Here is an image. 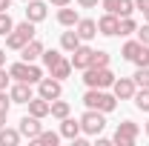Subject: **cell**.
Here are the masks:
<instances>
[{"label": "cell", "mask_w": 149, "mask_h": 146, "mask_svg": "<svg viewBox=\"0 0 149 146\" xmlns=\"http://www.w3.org/2000/svg\"><path fill=\"white\" fill-rule=\"evenodd\" d=\"M83 106L86 109H97V112H115L118 109V97L106 89H86L83 92Z\"/></svg>", "instance_id": "obj_1"}, {"label": "cell", "mask_w": 149, "mask_h": 146, "mask_svg": "<svg viewBox=\"0 0 149 146\" xmlns=\"http://www.w3.org/2000/svg\"><path fill=\"white\" fill-rule=\"evenodd\" d=\"M35 26L37 23H32V20H23V23H15V29L6 35V49H15V52H20L29 40H35Z\"/></svg>", "instance_id": "obj_2"}, {"label": "cell", "mask_w": 149, "mask_h": 146, "mask_svg": "<svg viewBox=\"0 0 149 146\" xmlns=\"http://www.w3.org/2000/svg\"><path fill=\"white\" fill-rule=\"evenodd\" d=\"M83 83H86V89H112L115 72H112L109 66H103V69L89 66V69H83Z\"/></svg>", "instance_id": "obj_3"}, {"label": "cell", "mask_w": 149, "mask_h": 146, "mask_svg": "<svg viewBox=\"0 0 149 146\" xmlns=\"http://www.w3.org/2000/svg\"><path fill=\"white\" fill-rule=\"evenodd\" d=\"M9 74H12V80H26V83H32V86L43 80V69H40L37 63H26V60L12 63V66H9Z\"/></svg>", "instance_id": "obj_4"}, {"label": "cell", "mask_w": 149, "mask_h": 146, "mask_svg": "<svg viewBox=\"0 0 149 146\" xmlns=\"http://www.w3.org/2000/svg\"><path fill=\"white\" fill-rule=\"evenodd\" d=\"M80 129H83V135H89V138H97V135L106 129V112L86 109L83 115H80Z\"/></svg>", "instance_id": "obj_5"}, {"label": "cell", "mask_w": 149, "mask_h": 146, "mask_svg": "<svg viewBox=\"0 0 149 146\" xmlns=\"http://www.w3.org/2000/svg\"><path fill=\"white\" fill-rule=\"evenodd\" d=\"M138 135H141V126H138L135 120H123V123H118V129H115L112 143L115 146H135Z\"/></svg>", "instance_id": "obj_6"}, {"label": "cell", "mask_w": 149, "mask_h": 146, "mask_svg": "<svg viewBox=\"0 0 149 146\" xmlns=\"http://www.w3.org/2000/svg\"><path fill=\"white\" fill-rule=\"evenodd\" d=\"M37 95L46 97V100L63 97V80H57V77H43V80L37 83Z\"/></svg>", "instance_id": "obj_7"}, {"label": "cell", "mask_w": 149, "mask_h": 146, "mask_svg": "<svg viewBox=\"0 0 149 146\" xmlns=\"http://www.w3.org/2000/svg\"><path fill=\"white\" fill-rule=\"evenodd\" d=\"M135 92H138V86H135L132 77H115V83H112V95H115L118 100H132Z\"/></svg>", "instance_id": "obj_8"}, {"label": "cell", "mask_w": 149, "mask_h": 146, "mask_svg": "<svg viewBox=\"0 0 149 146\" xmlns=\"http://www.w3.org/2000/svg\"><path fill=\"white\" fill-rule=\"evenodd\" d=\"M92 52H95L92 46L80 43V46L72 52V57H69V60H72V69H80V72H83V69H89V66H92Z\"/></svg>", "instance_id": "obj_9"}, {"label": "cell", "mask_w": 149, "mask_h": 146, "mask_svg": "<svg viewBox=\"0 0 149 146\" xmlns=\"http://www.w3.org/2000/svg\"><path fill=\"white\" fill-rule=\"evenodd\" d=\"M9 95H12V103H29V100L35 97L32 83H26V80H15V83L9 86Z\"/></svg>", "instance_id": "obj_10"}, {"label": "cell", "mask_w": 149, "mask_h": 146, "mask_svg": "<svg viewBox=\"0 0 149 146\" xmlns=\"http://www.w3.org/2000/svg\"><path fill=\"white\" fill-rule=\"evenodd\" d=\"M46 15H49V3H43V0H26V20L43 23Z\"/></svg>", "instance_id": "obj_11"}, {"label": "cell", "mask_w": 149, "mask_h": 146, "mask_svg": "<svg viewBox=\"0 0 149 146\" xmlns=\"http://www.w3.org/2000/svg\"><path fill=\"white\" fill-rule=\"evenodd\" d=\"M17 129H20V135H23V138L35 140L43 126H40V117H35V115H23V117H20V123H17Z\"/></svg>", "instance_id": "obj_12"}, {"label": "cell", "mask_w": 149, "mask_h": 146, "mask_svg": "<svg viewBox=\"0 0 149 146\" xmlns=\"http://www.w3.org/2000/svg\"><path fill=\"white\" fill-rule=\"evenodd\" d=\"M43 49H46L43 40H37V37H35V40H29V43L20 49V60H26V63H37V60L43 57Z\"/></svg>", "instance_id": "obj_13"}, {"label": "cell", "mask_w": 149, "mask_h": 146, "mask_svg": "<svg viewBox=\"0 0 149 146\" xmlns=\"http://www.w3.org/2000/svg\"><path fill=\"white\" fill-rule=\"evenodd\" d=\"M118 26H120V17L106 12L103 17L97 20V35H103V37H118Z\"/></svg>", "instance_id": "obj_14"}, {"label": "cell", "mask_w": 149, "mask_h": 146, "mask_svg": "<svg viewBox=\"0 0 149 146\" xmlns=\"http://www.w3.org/2000/svg\"><path fill=\"white\" fill-rule=\"evenodd\" d=\"M74 32L80 35V40H83V43H89V40H95V37H97V20L80 17V20H77V26H74Z\"/></svg>", "instance_id": "obj_15"}, {"label": "cell", "mask_w": 149, "mask_h": 146, "mask_svg": "<svg viewBox=\"0 0 149 146\" xmlns=\"http://www.w3.org/2000/svg\"><path fill=\"white\" fill-rule=\"evenodd\" d=\"M26 106H29V115H35V117H40V120L52 115V100H46V97H40V95L32 97Z\"/></svg>", "instance_id": "obj_16"}, {"label": "cell", "mask_w": 149, "mask_h": 146, "mask_svg": "<svg viewBox=\"0 0 149 146\" xmlns=\"http://www.w3.org/2000/svg\"><path fill=\"white\" fill-rule=\"evenodd\" d=\"M77 135H83V129H80V117H77V120H74V117H63V120H60V138L74 140Z\"/></svg>", "instance_id": "obj_17"}, {"label": "cell", "mask_w": 149, "mask_h": 146, "mask_svg": "<svg viewBox=\"0 0 149 146\" xmlns=\"http://www.w3.org/2000/svg\"><path fill=\"white\" fill-rule=\"evenodd\" d=\"M77 20H80L77 9H69V6H60V9H57V23H60V26L74 29V26H77Z\"/></svg>", "instance_id": "obj_18"}, {"label": "cell", "mask_w": 149, "mask_h": 146, "mask_svg": "<svg viewBox=\"0 0 149 146\" xmlns=\"http://www.w3.org/2000/svg\"><path fill=\"white\" fill-rule=\"evenodd\" d=\"M80 43H83V40H80V35H77L74 29H69V32H60V49H63V52H69V55H72Z\"/></svg>", "instance_id": "obj_19"}, {"label": "cell", "mask_w": 149, "mask_h": 146, "mask_svg": "<svg viewBox=\"0 0 149 146\" xmlns=\"http://www.w3.org/2000/svg\"><path fill=\"white\" fill-rule=\"evenodd\" d=\"M72 72H74V69H72V60H66V57H60L55 66L49 69V74H52V77H57V80H66Z\"/></svg>", "instance_id": "obj_20"}, {"label": "cell", "mask_w": 149, "mask_h": 146, "mask_svg": "<svg viewBox=\"0 0 149 146\" xmlns=\"http://www.w3.org/2000/svg\"><path fill=\"white\" fill-rule=\"evenodd\" d=\"M23 140L20 129H9V126H0V146H17Z\"/></svg>", "instance_id": "obj_21"}, {"label": "cell", "mask_w": 149, "mask_h": 146, "mask_svg": "<svg viewBox=\"0 0 149 146\" xmlns=\"http://www.w3.org/2000/svg\"><path fill=\"white\" fill-rule=\"evenodd\" d=\"M72 115V103L69 100H52V117H57V120H63V117H69Z\"/></svg>", "instance_id": "obj_22"}, {"label": "cell", "mask_w": 149, "mask_h": 146, "mask_svg": "<svg viewBox=\"0 0 149 146\" xmlns=\"http://www.w3.org/2000/svg\"><path fill=\"white\" fill-rule=\"evenodd\" d=\"M32 143H40V146H57V143H60V132H46V129H40V135H37Z\"/></svg>", "instance_id": "obj_23"}, {"label": "cell", "mask_w": 149, "mask_h": 146, "mask_svg": "<svg viewBox=\"0 0 149 146\" xmlns=\"http://www.w3.org/2000/svg\"><path fill=\"white\" fill-rule=\"evenodd\" d=\"M141 46H143L141 40H126V43L120 46V57H123V60H135V55L141 52Z\"/></svg>", "instance_id": "obj_24"}, {"label": "cell", "mask_w": 149, "mask_h": 146, "mask_svg": "<svg viewBox=\"0 0 149 146\" xmlns=\"http://www.w3.org/2000/svg\"><path fill=\"white\" fill-rule=\"evenodd\" d=\"M135 32H138V20L132 17H120V26H118V35L120 37H129V35H135Z\"/></svg>", "instance_id": "obj_25"}, {"label": "cell", "mask_w": 149, "mask_h": 146, "mask_svg": "<svg viewBox=\"0 0 149 146\" xmlns=\"http://www.w3.org/2000/svg\"><path fill=\"white\" fill-rule=\"evenodd\" d=\"M132 80H135L138 89H146V86H149V66H138L135 74H132Z\"/></svg>", "instance_id": "obj_26"}, {"label": "cell", "mask_w": 149, "mask_h": 146, "mask_svg": "<svg viewBox=\"0 0 149 146\" xmlns=\"http://www.w3.org/2000/svg\"><path fill=\"white\" fill-rule=\"evenodd\" d=\"M109 63H112V55H109V52H103V49H95V52H92V66L103 69V66H109Z\"/></svg>", "instance_id": "obj_27"}, {"label": "cell", "mask_w": 149, "mask_h": 146, "mask_svg": "<svg viewBox=\"0 0 149 146\" xmlns=\"http://www.w3.org/2000/svg\"><path fill=\"white\" fill-rule=\"evenodd\" d=\"M132 100H135V106H138L141 112H149V86H146V89H138Z\"/></svg>", "instance_id": "obj_28"}, {"label": "cell", "mask_w": 149, "mask_h": 146, "mask_svg": "<svg viewBox=\"0 0 149 146\" xmlns=\"http://www.w3.org/2000/svg\"><path fill=\"white\" fill-rule=\"evenodd\" d=\"M60 57H63V55H60L57 49H43V57H40V60H43V66H46V69H52Z\"/></svg>", "instance_id": "obj_29"}, {"label": "cell", "mask_w": 149, "mask_h": 146, "mask_svg": "<svg viewBox=\"0 0 149 146\" xmlns=\"http://www.w3.org/2000/svg\"><path fill=\"white\" fill-rule=\"evenodd\" d=\"M12 29H15V20H12V15H9V12H0V35L6 37Z\"/></svg>", "instance_id": "obj_30"}, {"label": "cell", "mask_w": 149, "mask_h": 146, "mask_svg": "<svg viewBox=\"0 0 149 146\" xmlns=\"http://www.w3.org/2000/svg\"><path fill=\"white\" fill-rule=\"evenodd\" d=\"M132 12H135V0H120V6H118V17H129Z\"/></svg>", "instance_id": "obj_31"}, {"label": "cell", "mask_w": 149, "mask_h": 146, "mask_svg": "<svg viewBox=\"0 0 149 146\" xmlns=\"http://www.w3.org/2000/svg\"><path fill=\"white\" fill-rule=\"evenodd\" d=\"M132 63H135V66H149V46H141V52L135 55Z\"/></svg>", "instance_id": "obj_32"}, {"label": "cell", "mask_w": 149, "mask_h": 146, "mask_svg": "<svg viewBox=\"0 0 149 146\" xmlns=\"http://www.w3.org/2000/svg\"><path fill=\"white\" fill-rule=\"evenodd\" d=\"M12 109V95L6 89H0V112H9Z\"/></svg>", "instance_id": "obj_33"}, {"label": "cell", "mask_w": 149, "mask_h": 146, "mask_svg": "<svg viewBox=\"0 0 149 146\" xmlns=\"http://www.w3.org/2000/svg\"><path fill=\"white\" fill-rule=\"evenodd\" d=\"M135 35H138V40H141L143 46H149V23H143V26H138V32H135Z\"/></svg>", "instance_id": "obj_34"}, {"label": "cell", "mask_w": 149, "mask_h": 146, "mask_svg": "<svg viewBox=\"0 0 149 146\" xmlns=\"http://www.w3.org/2000/svg\"><path fill=\"white\" fill-rule=\"evenodd\" d=\"M100 6H103V12L118 15V6H120V0H100Z\"/></svg>", "instance_id": "obj_35"}, {"label": "cell", "mask_w": 149, "mask_h": 146, "mask_svg": "<svg viewBox=\"0 0 149 146\" xmlns=\"http://www.w3.org/2000/svg\"><path fill=\"white\" fill-rule=\"evenodd\" d=\"M9 83H12V74L6 66H0V89H9Z\"/></svg>", "instance_id": "obj_36"}, {"label": "cell", "mask_w": 149, "mask_h": 146, "mask_svg": "<svg viewBox=\"0 0 149 146\" xmlns=\"http://www.w3.org/2000/svg\"><path fill=\"white\" fill-rule=\"evenodd\" d=\"M97 3H100V0H77V6H80V9H95Z\"/></svg>", "instance_id": "obj_37"}, {"label": "cell", "mask_w": 149, "mask_h": 146, "mask_svg": "<svg viewBox=\"0 0 149 146\" xmlns=\"http://www.w3.org/2000/svg\"><path fill=\"white\" fill-rule=\"evenodd\" d=\"M135 12H149V0H135Z\"/></svg>", "instance_id": "obj_38"}, {"label": "cell", "mask_w": 149, "mask_h": 146, "mask_svg": "<svg viewBox=\"0 0 149 146\" xmlns=\"http://www.w3.org/2000/svg\"><path fill=\"white\" fill-rule=\"evenodd\" d=\"M46 3H52V6H55V9H60V6H69V3H72V0H46Z\"/></svg>", "instance_id": "obj_39"}, {"label": "cell", "mask_w": 149, "mask_h": 146, "mask_svg": "<svg viewBox=\"0 0 149 146\" xmlns=\"http://www.w3.org/2000/svg\"><path fill=\"white\" fill-rule=\"evenodd\" d=\"M112 143V138H100V135H97V146H109Z\"/></svg>", "instance_id": "obj_40"}, {"label": "cell", "mask_w": 149, "mask_h": 146, "mask_svg": "<svg viewBox=\"0 0 149 146\" xmlns=\"http://www.w3.org/2000/svg\"><path fill=\"white\" fill-rule=\"evenodd\" d=\"M9 6H12V0H0V12H9Z\"/></svg>", "instance_id": "obj_41"}, {"label": "cell", "mask_w": 149, "mask_h": 146, "mask_svg": "<svg viewBox=\"0 0 149 146\" xmlns=\"http://www.w3.org/2000/svg\"><path fill=\"white\" fill-rule=\"evenodd\" d=\"M0 66H6V49L0 46Z\"/></svg>", "instance_id": "obj_42"}, {"label": "cell", "mask_w": 149, "mask_h": 146, "mask_svg": "<svg viewBox=\"0 0 149 146\" xmlns=\"http://www.w3.org/2000/svg\"><path fill=\"white\" fill-rule=\"evenodd\" d=\"M6 117H9V112H0V126H6Z\"/></svg>", "instance_id": "obj_43"}, {"label": "cell", "mask_w": 149, "mask_h": 146, "mask_svg": "<svg viewBox=\"0 0 149 146\" xmlns=\"http://www.w3.org/2000/svg\"><path fill=\"white\" fill-rule=\"evenodd\" d=\"M143 135H146V138H149V120H146V123H143Z\"/></svg>", "instance_id": "obj_44"}, {"label": "cell", "mask_w": 149, "mask_h": 146, "mask_svg": "<svg viewBox=\"0 0 149 146\" xmlns=\"http://www.w3.org/2000/svg\"><path fill=\"white\" fill-rule=\"evenodd\" d=\"M143 20H146V23H149V12H143Z\"/></svg>", "instance_id": "obj_45"}, {"label": "cell", "mask_w": 149, "mask_h": 146, "mask_svg": "<svg viewBox=\"0 0 149 146\" xmlns=\"http://www.w3.org/2000/svg\"><path fill=\"white\" fill-rule=\"evenodd\" d=\"M23 3H26V0H23Z\"/></svg>", "instance_id": "obj_46"}]
</instances>
